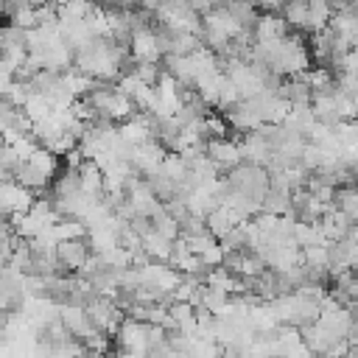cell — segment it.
<instances>
[{
  "label": "cell",
  "mask_w": 358,
  "mask_h": 358,
  "mask_svg": "<svg viewBox=\"0 0 358 358\" xmlns=\"http://www.w3.org/2000/svg\"><path fill=\"white\" fill-rule=\"evenodd\" d=\"M154 229L159 232V235H165V238H171V241H176V238H182V229H179V221L165 210V204H162V210H157L154 215Z\"/></svg>",
  "instance_id": "cell-19"
},
{
  "label": "cell",
  "mask_w": 358,
  "mask_h": 358,
  "mask_svg": "<svg viewBox=\"0 0 358 358\" xmlns=\"http://www.w3.org/2000/svg\"><path fill=\"white\" fill-rule=\"evenodd\" d=\"M263 210L266 213H274V215H291V193L277 190V187H268L266 196H263Z\"/></svg>",
  "instance_id": "cell-16"
},
{
  "label": "cell",
  "mask_w": 358,
  "mask_h": 358,
  "mask_svg": "<svg viewBox=\"0 0 358 358\" xmlns=\"http://www.w3.org/2000/svg\"><path fill=\"white\" fill-rule=\"evenodd\" d=\"M336 204H338L341 213H347L352 221H358V185L336 187Z\"/></svg>",
  "instance_id": "cell-17"
},
{
  "label": "cell",
  "mask_w": 358,
  "mask_h": 358,
  "mask_svg": "<svg viewBox=\"0 0 358 358\" xmlns=\"http://www.w3.org/2000/svg\"><path fill=\"white\" fill-rule=\"evenodd\" d=\"M327 246V266H330V274L333 271H341V268H350L358 263V241L352 235H344V238H330L324 241Z\"/></svg>",
  "instance_id": "cell-3"
},
{
  "label": "cell",
  "mask_w": 358,
  "mask_h": 358,
  "mask_svg": "<svg viewBox=\"0 0 358 358\" xmlns=\"http://www.w3.org/2000/svg\"><path fill=\"white\" fill-rule=\"evenodd\" d=\"M280 95H282L291 106H310V103H313V87H310V81H308L305 73L291 76V78L282 84Z\"/></svg>",
  "instance_id": "cell-7"
},
{
  "label": "cell",
  "mask_w": 358,
  "mask_h": 358,
  "mask_svg": "<svg viewBox=\"0 0 358 358\" xmlns=\"http://www.w3.org/2000/svg\"><path fill=\"white\" fill-rule=\"evenodd\" d=\"M271 67L282 76H296V73H305L310 67V53L305 50L296 31L271 42Z\"/></svg>",
  "instance_id": "cell-1"
},
{
  "label": "cell",
  "mask_w": 358,
  "mask_h": 358,
  "mask_svg": "<svg viewBox=\"0 0 358 358\" xmlns=\"http://www.w3.org/2000/svg\"><path fill=\"white\" fill-rule=\"evenodd\" d=\"M285 34H288V22H285V20H280L274 11L260 14V20H257V25H255V36H257L260 42L280 39V36H285Z\"/></svg>",
  "instance_id": "cell-11"
},
{
  "label": "cell",
  "mask_w": 358,
  "mask_h": 358,
  "mask_svg": "<svg viewBox=\"0 0 358 358\" xmlns=\"http://www.w3.org/2000/svg\"><path fill=\"white\" fill-rule=\"evenodd\" d=\"M131 53H134L137 62H140V59L162 62V53H159V48H157V34H154V28H140V31H134V36H131Z\"/></svg>",
  "instance_id": "cell-9"
},
{
  "label": "cell",
  "mask_w": 358,
  "mask_h": 358,
  "mask_svg": "<svg viewBox=\"0 0 358 358\" xmlns=\"http://www.w3.org/2000/svg\"><path fill=\"white\" fill-rule=\"evenodd\" d=\"M36 193L22 187L20 182H3V190H0V207H3V215L6 218H14L20 213H28L31 204H34Z\"/></svg>",
  "instance_id": "cell-4"
},
{
  "label": "cell",
  "mask_w": 358,
  "mask_h": 358,
  "mask_svg": "<svg viewBox=\"0 0 358 358\" xmlns=\"http://www.w3.org/2000/svg\"><path fill=\"white\" fill-rule=\"evenodd\" d=\"M56 257L59 263L67 268V271H78L87 266V260L92 257V246L87 241V235H78V238H64L56 243Z\"/></svg>",
  "instance_id": "cell-2"
},
{
  "label": "cell",
  "mask_w": 358,
  "mask_h": 358,
  "mask_svg": "<svg viewBox=\"0 0 358 358\" xmlns=\"http://www.w3.org/2000/svg\"><path fill=\"white\" fill-rule=\"evenodd\" d=\"M241 145V157L243 162H255V165H268V157H271V145L268 140L255 129V131H243V137L238 140Z\"/></svg>",
  "instance_id": "cell-6"
},
{
  "label": "cell",
  "mask_w": 358,
  "mask_h": 358,
  "mask_svg": "<svg viewBox=\"0 0 358 358\" xmlns=\"http://www.w3.org/2000/svg\"><path fill=\"white\" fill-rule=\"evenodd\" d=\"M227 8H229V14H232V20L238 22L241 31H252L255 34V25L260 20V8L252 0H229Z\"/></svg>",
  "instance_id": "cell-10"
},
{
  "label": "cell",
  "mask_w": 358,
  "mask_h": 358,
  "mask_svg": "<svg viewBox=\"0 0 358 358\" xmlns=\"http://www.w3.org/2000/svg\"><path fill=\"white\" fill-rule=\"evenodd\" d=\"M143 246H145V252L151 255V260H159V263H168V260H171L173 241L165 238V235H159L157 229H154L148 238H143Z\"/></svg>",
  "instance_id": "cell-15"
},
{
  "label": "cell",
  "mask_w": 358,
  "mask_h": 358,
  "mask_svg": "<svg viewBox=\"0 0 358 358\" xmlns=\"http://www.w3.org/2000/svg\"><path fill=\"white\" fill-rule=\"evenodd\" d=\"M143 179H145V185H148V187H151V190L157 193V199H159L162 204H165L168 199H173V196L179 193V185H176V182H173V179H171V176H168V173H165L162 168H157V171L145 173Z\"/></svg>",
  "instance_id": "cell-12"
},
{
  "label": "cell",
  "mask_w": 358,
  "mask_h": 358,
  "mask_svg": "<svg viewBox=\"0 0 358 358\" xmlns=\"http://www.w3.org/2000/svg\"><path fill=\"white\" fill-rule=\"evenodd\" d=\"M201 260L210 263V266H221V263H224V246H221V241L213 243L210 249H204V252H201Z\"/></svg>",
  "instance_id": "cell-23"
},
{
  "label": "cell",
  "mask_w": 358,
  "mask_h": 358,
  "mask_svg": "<svg viewBox=\"0 0 358 358\" xmlns=\"http://www.w3.org/2000/svg\"><path fill=\"white\" fill-rule=\"evenodd\" d=\"M22 109H25V115L36 123V120H45V117H50L56 109H53V103L48 101V95H39V92H34L25 103H22Z\"/></svg>",
  "instance_id": "cell-18"
},
{
  "label": "cell",
  "mask_w": 358,
  "mask_h": 358,
  "mask_svg": "<svg viewBox=\"0 0 358 358\" xmlns=\"http://www.w3.org/2000/svg\"><path fill=\"white\" fill-rule=\"evenodd\" d=\"M50 173L48 171H42V168H36L34 162H22L20 168H17V176H14V182H20L22 187H28V190H34L36 196L39 193H45V190H50Z\"/></svg>",
  "instance_id": "cell-8"
},
{
  "label": "cell",
  "mask_w": 358,
  "mask_h": 358,
  "mask_svg": "<svg viewBox=\"0 0 358 358\" xmlns=\"http://www.w3.org/2000/svg\"><path fill=\"white\" fill-rule=\"evenodd\" d=\"M302 260L308 266H327V246L324 243H313V246H302ZM330 268V266H327Z\"/></svg>",
  "instance_id": "cell-22"
},
{
  "label": "cell",
  "mask_w": 358,
  "mask_h": 358,
  "mask_svg": "<svg viewBox=\"0 0 358 358\" xmlns=\"http://www.w3.org/2000/svg\"><path fill=\"white\" fill-rule=\"evenodd\" d=\"M238 221H241V218H238V215H235V210H232V207H227V204L215 207V210L207 215V227H210V232H213L218 241H221V238H224V235H227Z\"/></svg>",
  "instance_id": "cell-13"
},
{
  "label": "cell",
  "mask_w": 358,
  "mask_h": 358,
  "mask_svg": "<svg viewBox=\"0 0 358 358\" xmlns=\"http://www.w3.org/2000/svg\"><path fill=\"white\" fill-rule=\"evenodd\" d=\"M179 229H182V238H190V235H199L207 229V218L204 215H196V213H187L179 218Z\"/></svg>",
  "instance_id": "cell-20"
},
{
  "label": "cell",
  "mask_w": 358,
  "mask_h": 358,
  "mask_svg": "<svg viewBox=\"0 0 358 358\" xmlns=\"http://www.w3.org/2000/svg\"><path fill=\"white\" fill-rule=\"evenodd\" d=\"M207 157L215 159L224 173L232 171L238 162H243L238 140H227V137H213V140H207Z\"/></svg>",
  "instance_id": "cell-5"
},
{
  "label": "cell",
  "mask_w": 358,
  "mask_h": 358,
  "mask_svg": "<svg viewBox=\"0 0 358 358\" xmlns=\"http://www.w3.org/2000/svg\"><path fill=\"white\" fill-rule=\"evenodd\" d=\"M8 22L22 25V28H36V6H20L8 14Z\"/></svg>",
  "instance_id": "cell-21"
},
{
  "label": "cell",
  "mask_w": 358,
  "mask_h": 358,
  "mask_svg": "<svg viewBox=\"0 0 358 358\" xmlns=\"http://www.w3.org/2000/svg\"><path fill=\"white\" fill-rule=\"evenodd\" d=\"M84 187H81V168L78 165H67L62 173H59V179L53 182V193L56 196H76V193H81Z\"/></svg>",
  "instance_id": "cell-14"
}]
</instances>
